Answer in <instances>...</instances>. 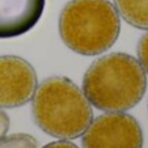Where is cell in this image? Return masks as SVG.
<instances>
[{"mask_svg":"<svg viewBox=\"0 0 148 148\" xmlns=\"http://www.w3.org/2000/svg\"><path fill=\"white\" fill-rule=\"evenodd\" d=\"M119 30V16L109 0H71L59 17L62 41L80 55L92 56L109 50Z\"/></svg>","mask_w":148,"mask_h":148,"instance_id":"cell-3","label":"cell"},{"mask_svg":"<svg viewBox=\"0 0 148 148\" xmlns=\"http://www.w3.org/2000/svg\"><path fill=\"white\" fill-rule=\"evenodd\" d=\"M147 77L140 63L125 53H112L93 62L84 73L83 92L102 112H126L140 102Z\"/></svg>","mask_w":148,"mask_h":148,"instance_id":"cell-1","label":"cell"},{"mask_svg":"<svg viewBox=\"0 0 148 148\" xmlns=\"http://www.w3.org/2000/svg\"><path fill=\"white\" fill-rule=\"evenodd\" d=\"M32 113L39 129L59 139L81 136L93 121L92 106L84 92L63 76L49 77L37 87Z\"/></svg>","mask_w":148,"mask_h":148,"instance_id":"cell-2","label":"cell"},{"mask_svg":"<svg viewBox=\"0 0 148 148\" xmlns=\"http://www.w3.org/2000/svg\"><path fill=\"white\" fill-rule=\"evenodd\" d=\"M0 148H38V142L29 134L4 135L0 138Z\"/></svg>","mask_w":148,"mask_h":148,"instance_id":"cell-8","label":"cell"},{"mask_svg":"<svg viewBox=\"0 0 148 148\" xmlns=\"http://www.w3.org/2000/svg\"><path fill=\"white\" fill-rule=\"evenodd\" d=\"M114 5L127 24L148 30V0H114Z\"/></svg>","mask_w":148,"mask_h":148,"instance_id":"cell-7","label":"cell"},{"mask_svg":"<svg viewBox=\"0 0 148 148\" xmlns=\"http://www.w3.org/2000/svg\"><path fill=\"white\" fill-rule=\"evenodd\" d=\"M43 148H79L77 145H75L73 143L67 142L66 139L58 140V142H51L49 144H46Z\"/></svg>","mask_w":148,"mask_h":148,"instance_id":"cell-11","label":"cell"},{"mask_svg":"<svg viewBox=\"0 0 148 148\" xmlns=\"http://www.w3.org/2000/svg\"><path fill=\"white\" fill-rule=\"evenodd\" d=\"M9 123H11V121H9V117L7 115V113L0 109V138H3L8 132Z\"/></svg>","mask_w":148,"mask_h":148,"instance_id":"cell-10","label":"cell"},{"mask_svg":"<svg viewBox=\"0 0 148 148\" xmlns=\"http://www.w3.org/2000/svg\"><path fill=\"white\" fill-rule=\"evenodd\" d=\"M138 58L144 72L148 73V32L140 38L138 43Z\"/></svg>","mask_w":148,"mask_h":148,"instance_id":"cell-9","label":"cell"},{"mask_svg":"<svg viewBox=\"0 0 148 148\" xmlns=\"http://www.w3.org/2000/svg\"><path fill=\"white\" fill-rule=\"evenodd\" d=\"M83 148H143V131L132 115L109 112L90 122Z\"/></svg>","mask_w":148,"mask_h":148,"instance_id":"cell-4","label":"cell"},{"mask_svg":"<svg viewBox=\"0 0 148 148\" xmlns=\"http://www.w3.org/2000/svg\"><path fill=\"white\" fill-rule=\"evenodd\" d=\"M37 73L28 60L14 55L0 56V108H18L33 98Z\"/></svg>","mask_w":148,"mask_h":148,"instance_id":"cell-5","label":"cell"},{"mask_svg":"<svg viewBox=\"0 0 148 148\" xmlns=\"http://www.w3.org/2000/svg\"><path fill=\"white\" fill-rule=\"evenodd\" d=\"M45 0H0V38L28 33L39 21Z\"/></svg>","mask_w":148,"mask_h":148,"instance_id":"cell-6","label":"cell"}]
</instances>
